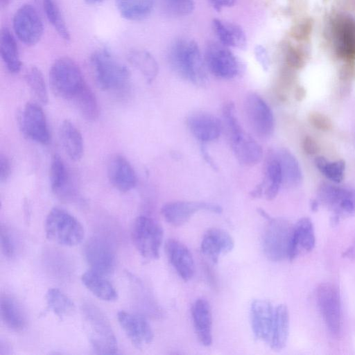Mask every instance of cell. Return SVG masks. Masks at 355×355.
Instances as JSON below:
<instances>
[{"label": "cell", "instance_id": "cell-1", "mask_svg": "<svg viewBox=\"0 0 355 355\" xmlns=\"http://www.w3.org/2000/svg\"><path fill=\"white\" fill-rule=\"evenodd\" d=\"M168 60L172 69L183 79L195 85H205L207 68L198 44L190 39L175 40L170 46Z\"/></svg>", "mask_w": 355, "mask_h": 355}, {"label": "cell", "instance_id": "cell-2", "mask_svg": "<svg viewBox=\"0 0 355 355\" xmlns=\"http://www.w3.org/2000/svg\"><path fill=\"white\" fill-rule=\"evenodd\" d=\"M90 64L95 82L101 89L122 92L129 86V69L107 49L94 51L90 57Z\"/></svg>", "mask_w": 355, "mask_h": 355}, {"label": "cell", "instance_id": "cell-3", "mask_svg": "<svg viewBox=\"0 0 355 355\" xmlns=\"http://www.w3.org/2000/svg\"><path fill=\"white\" fill-rule=\"evenodd\" d=\"M46 238L64 246H74L82 242L85 230L79 220L67 210L60 207L52 208L44 223Z\"/></svg>", "mask_w": 355, "mask_h": 355}, {"label": "cell", "instance_id": "cell-4", "mask_svg": "<svg viewBox=\"0 0 355 355\" xmlns=\"http://www.w3.org/2000/svg\"><path fill=\"white\" fill-rule=\"evenodd\" d=\"M49 83L55 95L69 101L86 85L78 65L67 57L60 58L53 63Z\"/></svg>", "mask_w": 355, "mask_h": 355}, {"label": "cell", "instance_id": "cell-5", "mask_svg": "<svg viewBox=\"0 0 355 355\" xmlns=\"http://www.w3.org/2000/svg\"><path fill=\"white\" fill-rule=\"evenodd\" d=\"M83 311L93 349L98 354H115L117 341L105 315L95 306L85 304Z\"/></svg>", "mask_w": 355, "mask_h": 355}, {"label": "cell", "instance_id": "cell-6", "mask_svg": "<svg viewBox=\"0 0 355 355\" xmlns=\"http://www.w3.org/2000/svg\"><path fill=\"white\" fill-rule=\"evenodd\" d=\"M132 242L140 254L148 259H157L163 241L164 231L154 219L138 216L132 225Z\"/></svg>", "mask_w": 355, "mask_h": 355}, {"label": "cell", "instance_id": "cell-7", "mask_svg": "<svg viewBox=\"0 0 355 355\" xmlns=\"http://www.w3.org/2000/svg\"><path fill=\"white\" fill-rule=\"evenodd\" d=\"M263 236V250L267 258L279 261L288 258V248L293 226L282 218L269 216Z\"/></svg>", "mask_w": 355, "mask_h": 355}, {"label": "cell", "instance_id": "cell-8", "mask_svg": "<svg viewBox=\"0 0 355 355\" xmlns=\"http://www.w3.org/2000/svg\"><path fill=\"white\" fill-rule=\"evenodd\" d=\"M315 300L329 332L338 336L342 329V306L338 288L331 283L320 284L316 288Z\"/></svg>", "mask_w": 355, "mask_h": 355}, {"label": "cell", "instance_id": "cell-9", "mask_svg": "<svg viewBox=\"0 0 355 355\" xmlns=\"http://www.w3.org/2000/svg\"><path fill=\"white\" fill-rule=\"evenodd\" d=\"M319 202L332 211L331 223L355 214V189L324 183L318 190Z\"/></svg>", "mask_w": 355, "mask_h": 355}, {"label": "cell", "instance_id": "cell-10", "mask_svg": "<svg viewBox=\"0 0 355 355\" xmlns=\"http://www.w3.org/2000/svg\"><path fill=\"white\" fill-rule=\"evenodd\" d=\"M207 69L216 77L232 79L241 73L243 65L227 46L215 42H209L205 53Z\"/></svg>", "mask_w": 355, "mask_h": 355}, {"label": "cell", "instance_id": "cell-11", "mask_svg": "<svg viewBox=\"0 0 355 355\" xmlns=\"http://www.w3.org/2000/svg\"><path fill=\"white\" fill-rule=\"evenodd\" d=\"M331 35L337 56L348 62L355 61V19L338 15L331 21Z\"/></svg>", "mask_w": 355, "mask_h": 355}, {"label": "cell", "instance_id": "cell-12", "mask_svg": "<svg viewBox=\"0 0 355 355\" xmlns=\"http://www.w3.org/2000/svg\"><path fill=\"white\" fill-rule=\"evenodd\" d=\"M247 121L254 132L261 138L271 136L275 129L273 113L267 103L257 94H249L244 101Z\"/></svg>", "mask_w": 355, "mask_h": 355}, {"label": "cell", "instance_id": "cell-13", "mask_svg": "<svg viewBox=\"0 0 355 355\" xmlns=\"http://www.w3.org/2000/svg\"><path fill=\"white\" fill-rule=\"evenodd\" d=\"M12 26L18 39L27 46L37 44L44 32L42 19L31 4H24L15 12Z\"/></svg>", "mask_w": 355, "mask_h": 355}, {"label": "cell", "instance_id": "cell-14", "mask_svg": "<svg viewBox=\"0 0 355 355\" xmlns=\"http://www.w3.org/2000/svg\"><path fill=\"white\" fill-rule=\"evenodd\" d=\"M227 130L232 149L240 164L252 166L261 160V146L253 137L245 132L239 122L229 126Z\"/></svg>", "mask_w": 355, "mask_h": 355}, {"label": "cell", "instance_id": "cell-15", "mask_svg": "<svg viewBox=\"0 0 355 355\" xmlns=\"http://www.w3.org/2000/svg\"><path fill=\"white\" fill-rule=\"evenodd\" d=\"M21 130L28 139L41 144L50 141V133L43 110L36 103L26 104L19 117Z\"/></svg>", "mask_w": 355, "mask_h": 355}, {"label": "cell", "instance_id": "cell-16", "mask_svg": "<svg viewBox=\"0 0 355 355\" xmlns=\"http://www.w3.org/2000/svg\"><path fill=\"white\" fill-rule=\"evenodd\" d=\"M85 257L90 269L110 275L115 269L116 257L112 245L105 239L95 236L86 244Z\"/></svg>", "mask_w": 355, "mask_h": 355}, {"label": "cell", "instance_id": "cell-17", "mask_svg": "<svg viewBox=\"0 0 355 355\" xmlns=\"http://www.w3.org/2000/svg\"><path fill=\"white\" fill-rule=\"evenodd\" d=\"M202 210L220 214L223 209L218 205L206 202L173 201L164 205L161 214L166 221L178 227L185 224L193 214Z\"/></svg>", "mask_w": 355, "mask_h": 355}, {"label": "cell", "instance_id": "cell-18", "mask_svg": "<svg viewBox=\"0 0 355 355\" xmlns=\"http://www.w3.org/2000/svg\"><path fill=\"white\" fill-rule=\"evenodd\" d=\"M117 319L121 329L136 348L141 349L152 343L153 331L144 317L121 311L117 313Z\"/></svg>", "mask_w": 355, "mask_h": 355}, {"label": "cell", "instance_id": "cell-19", "mask_svg": "<svg viewBox=\"0 0 355 355\" xmlns=\"http://www.w3.org/2000/svg\"><path fill=\"white\" fill-rule=\"evenodd\" d=\"M275 309L265 300H255L251 304L250 320L254 337L270 344L274 322Z\"/></svg>", "mask_w": 355, "mask_h": 355}, {"label": "cell", "instance_id": "cell-20", "mask_svg": "<svg viewBox=\"0 0 355 355\" xmlns=\"http://www.w3.org/2000/svg\"><path fill=\"white\" fill-rule=\"evenodd\" d=\"M187 125L191 133L203 143L217 139L223 129L222 122L218 117L202 111L189 114L187 118Z\"/></svg>", "mask_w": 355, "mask_h": 355}, {"label": "cell", "instance_id": "cell-21", "mask_svg": "<svg viewBox=\"0 0 355 355\" xmlns=\"http://www.w3.org/2000/svg\"><path fill=\"white\" fill-rule=\"evenodd\" d=\"M107 176L110 183L121 192L132 190L137 184L136 173L125 157L113 155L108 161Z\"/></svg>", "mask_w": 355, "mask_h": 355}, {"label": "cell", "instance_id": "cell-22", "mask_svg": "<svg viewBox=\"0 0 355 355\" xmlns=\"http://www.w3.org/2000/svg\"><path fill=\"white\" fill-rule=\"evenodd\" d=\"M234 242L231 235L218 228L209 229L204 234L201 244V252L214 263H217L220 254L232 250Z\"/></svg>", "mask_w": 355, "mask_h": 355}, {"label": "cell", "instance_id": "cell-23", "mask_svg": "<svg viewBox=\"0 0 355 355\" xmlns=\"http://www.w3.org/2000/svg\"><path fill=\"white\" fill-rule=\"evenodd\" d=\"M166 252L178 275L184 281L190 280L195 273V263L187 246L175 239H168L166 243Z\"/></svg>", "mask_w": 355, "mask_h": 355}, {"label": "cell", "instance_id": "cell-24", "mask_svg": "<svg viewBox=\"0 0 355 355\" xmlns=\"http://www.w3.org/2000/svg\"><path fill=\"white\" fill-rule=\"evenodd\" d=\"M315 244V237L311 220L306 217L300 218L293 228L288 259L291 261L301 252L311 251Z\"/></svg>", "mask_w": 355, "mask_h": 355}, {"label": "cell", "instance_id": "cell-25", "mask_svg": "<svg viewBox=\"0 0 355 355\" xmlns=\"http://www.w3.org/2000/svg\"><path fill=\"white\" fill-rule=\"evenodd\" d=\"M193 326L198 338L205 346L212 343V316L209 303L204 298H198L191 309Z\"/></svg>", "mask_w": 355, "mask_h": 355}, {"label": "cell", "instance_id": "cell-26", "mask_svg": "<svg viewBox=\"0 0 355 355\" xmlns=\"http://www.w3.org/2000/svg\"><path fill=\"white\" fill-rule=\"evenodd\" d=\"M50 186L53 193L64 200H72L74 191L69 182V176L61 157L55 154L51 162L49 171Z\"/></svg>", "mask_w": 355, "mask_h": 355}, {"label": "cell", "instance_id": "cell-27", "mask_svg": "<svg viewBox=\"0 0 355 355\" xmlns=\"http://www.w3.org/2000/svg\"><path fill=\"white\" fill-rule=\"evenodd\" d=\"M59 137L69 157L73 161L80 159L84 144L82 135L76 125L69 120L63 121L60 125Z\"/></svg>", "mask_w": 355, "mask_h": 355}, {"label": "cell", "instance_id": "cell-28", "mask_svg": "<svg viewBox=\"0 0 355 355\" xmlns=\"http://www.w3.org/2000/svg\"><path fill=\"white\" fill-rule=\"evenodd\" d=\"M106 277L89 269L83 274L81 280L84 286L96 297L107 302L115 301L118 298L117 292Z\"/></svg>", "mask_w": 355, "mask_h": 355}, {"label": "cell", "instance_id": "cell-29", "mask_svg": "<svg viewBox=\"0 0 355 355\" xmlns=\"http://www.w3.org/2000/svg\"><path fill=\"white\" fill-rule=\"evenodd\" d=\"M213 29L220 42L227 46L240 49L245 48L246 36L241 27L236 24L214 19Z\"/></svg>", "mask_w": 355, "mask_h": 355}, {"label": "cell", "instance_id": "cell-30", "mask_svg": "<svg viewBox=\"0 0 355 355\" xmlns=\"http://www.w3.org/2000/svg\"><path fill=\"white\" fill-rule=\"evenodd\" d=\"M278 159L282 173V184L288 187L298 186L302 180V173L295 157L286 148L273 152Z\"/></svg>", "mask_w": 355, "mask_h": 355}, {"label": "cell", "instance_id": "cell-31", "mask_svg": "<svg viewBox=\"0 0 355 355\" xmlns=\"http://www.w3.org/2000/svg\"><path fill=\"white\" fill-rule=\"evenodd\" d=\"M0 54L9 72L17 73L20 71L21 62L18 46L15 37L7 27L3 28L1 31Z\"/></svg>", "mask_w": 355, "mask_h": 355}, {"label": "cell", "instance_id": "cell-32", "mask_svg": "<svg viewBox=\"0 0 355 355\" xmlns=\"http://www.w3.org/2000/svg\"><path fill=\"white\" fill-rule=\"evenodd\" d=\"M0 313L3 324L10 330L19 331L25 327V315L17 302L12 297H1Z\"/></svg>", "mask_w": 355, "mask_h": 355}, {"label": "cell", "instance_id": "cell-33", "mask_svg": "<svg viewBox=\"0 0 355 355\" xmlns=\"http://www.w3.org/2000/svg\"><path fill=\"white\" fill-rule=\"evenodd\" d=\"M289 331V314L286 305L279 304L275 309L274 322L270 347L281 350L286 345Z\"/></svg>", "mask_w": 355, "mask_h": 355}, {"label": "cell", "instance_id": "cell-34", "mask_svg": "<svg viewBox=\"0 0 355 355\" xmlns=\"http://www.w3.org/2000/svg\"><path fill=\"white\" fill-rule=\"evenodd\" d=\"M129 62L144 77L148 83H151L157 77L159 67L156 60L148 51L132 49L127 55Z\"/></svg>", "mask_w": 355, "mask_h": 355}, {"label": "cell", "instance_id": "cell-35", "mask_svg": "<svg viewBox=\"0 0 355 355\" xmlns=\"http://www.w3.org/2000/svg\"><path fill=\"white\" fill-rule=\"evenodd\" d=\"M261 183L264 187L263 195L266 200L275 199L282 184V173L280 164L273 152L267 159L266 175Z\"/></svg>", "mask_w": 355, "mask_h": 355}, {"label": "cell", "instance_id": "cell-36", "mask_svg": "<svg viewBox=\"0 0 355 355\" xmlns=\"http://www.w3.org/2000/svg\"><path fill=\"white\" fill-rule=\"evenodd\" d=\"M116 6L124 19L140 21L152 12L154 0H114Z\"/></svg>", "mask_w": 355, "mask_h": 355}, {"label": "cell", "instance_id": "cell-37", "mask_svg": "<svg viewBox=\"0 0 355 355\" xmlns=\"http://www.w3.org/2000/svg\"><path fill=\"white\" fill-rule=\"evenodd\" d=\"M86 120L95 121L99 115V106L95 94L86 84L71 101Z\"/></svg>", "mask_w": 355, "mask_h": 355}, {"label": "cell", "instance_id": "cell-38", "mask_svg": "<svg viewBox=\"0 0 355 355\" xmlns=\"http://www.w3.org/2000/svg\"><path fill=\"white\" fill-rule=\"evenodd\" d=\"M45 299L49 309L60 319L71 315L75 310L72 300L58 288H49Z\"/></svg>", "mask_w": 355, "mask_h": 355}, {"label": "cell", "instance_id": "cell-39", "mask_svg": "<svg viewBox=\"0 0 355 355\" xmlns=\"http://www.w3.org/2000/svg\"><path fill=\"white\" fill-rule=\"evenodd\" d=\"M25 80L36 98L42 104L49 100L48 91L42 71L37 67H29L25 73Z\"/></svg>", "mask_w": 355, "mask_h": 355}, {"label": "cell", "instance_id": "cell-40", "mask_svg": "<svg viewBox=\"0 0 355 355\" xmlns=\"http://www.w3.org/2000/svg\"><path fill=\"white\" fill-rule=\"evenodd\" d=\"M46 18L58 34L65 41L70 40V33L60 10L53 0H43Z\"/></svg>", "mask_w": 355, "mask_h": 355}, {"label": "cell", "instance_id": "cell-41", "mask_svg": "<svg viewBox=\"0 0 355 355\" xmlns=\"http://www.w3.org/2000/svg\"><path fill=\"white\" fill-rule=\"evenodd\" d=\"M315 163L318 170L329 180L336 183L343 180L345 167V161L329 162L323 157H318Z\"/></svg>", "mask_w": 355, "mask_h": 355}, {"label": "cell", "instance_id": "cell-42", "mask_svg": "<svg viewBox=\"0 0 355 355\" xmlns=\"http://www.w3.org/2000/svg\"><path fill=\"white\" fill-rule=\"evenodd\" d=\"M162 2L165 11L175 17L189 15L195 6L193 0H162Z\"/></svg>", "mask_w": 355, "mask_h": 355}, {"label": "cell", "instance_id": "cell-43", "mask_svg": "<svg viewBox=\"0 0 355 355\" xmlns=\"http://www.w3.org/2000/svg\"><path fill=\"white\" fill-rule=\"evenodd\" d=\"M1 248L7 258H12L15 254V243L12 235L7 227H1Z\"/></svg>", "mask_w": 355, "mask_h": 355}, {"label": "cell", "instance_id": "cell-44", "mask_svg": "<svg viewBox=\"0 0 355 355\" xmlns=\"http://www.w3.org/2000/svg\"><path fill=\"white\" fill-rule=\"evenodd\" d=\"M308 119L311 125L320 130L328 131L333 127L331 119L324 114L318 112H311Z\"/></svg>", "mask_w": 355, "mask_h": 355}, {"label": "cell", "instance_id": "cell-45", "mask_svg": "<svg viewBox=\"0 0 355 355\" xmlns=\"http://www.w3.org/2000/svg\"><path fill=\"white\" fill-rule=\"evenodd\" d=\"M287 64L295 69H300L304 65V58L298 49L294 47H288L286 53Z\"/></svg>", "mask_w": 355, "mask_h": 355}, {"label": "cell", "instance_id": "cell-46", "mask_svg": "<svg viewBox=\"0 0 355 355\" xmlns=\"http://www.w3.org/2000/svg\"><path fill=\"white\" fill-rule=\"evenodd\" d=\"M254 55L262 69L267 71L270 66V59L266 49L261 45H257L254 49Z\"/></svg>", "mask_w": 355, "mask_h": 355}, {"label": "cell", "instance_id": "cell-47", "mask_svg": "<svg viewBox=\"0 0 355 355\" xmlns=\"http://www.w3.org/2000/svg\"><path fill=\"white\" fill-rule=\"evenodd\" d=\"M11 165L8 157L3 154L0 155V181L6 182L10 177Z\"/></svg>", "mask_w": 355, "mask_h": 355}, {"label": "cell", "instance_id": "cell-48", "mask_svg": "<svg viewBox=\"0 0 355 355\" xmlns=\"http://www.w3.org/2000/svg\"><path fill=\"white\" fill-rule=\"evenodd\" d=\"M304 151L309 155H314L319 152L320 147L316 141L310 136H306L302 141Z\"/></svg>", "mask_w": 355, "mask_h": 355}, {"label": "cell", "instance_id": "cell-49", "mask_svg": "<svg viewBox=\"0 0 355 355\" xmlns=\"http://www.w3.org/2000/svg\"><path fill=\"white\" fill-rule=\"evenodd\" d=\"M340 78L343 80H349L355 78V67L352 62H348L340 71Z\"/></svg>", "mask_w": 355, "mask_h": 355}, {"label": "cell", "instance_id": "cell-50", "mask_svg": "<svg viewBox=\"0 0 355 355\" xmlns=\"http://www.w3.org/2000/svg\"><path fill=\"white\" fill-rule=\"evenodd\" d=\"M308 21H304V23L298 24L294 29L293 32V35L295 38L301 39L306 36L308 34L310 25L307 23Z\"/></svg>", "mask_w": 355, "mask_h": 355}, {"label": "cell", "instance_id": "cell-51", "mask_svg": "<svg viewBox=\"0 0 355 355\" xmlns=\"http://www.w3.org/2000/svg\"><path fill=\"white\" fill-rule=\"evenodd\" d=\"M211 6L218 11H220L224 6H232L236 0H208Z\"/></svg>", "mask_w": 355, "mask_h": 355}, {"label": "cell", "instance_id": "cell-52", "mask_svg": "<svg viewBox=\"0 0 355 355\" xmlns=\"http://www.w3.org/2000/svg\"><path fill=\"white\" fill-rule=\"evenodd\" d=\"M201 153L202 154V156L205 159V160L214 168V169H216L217 167L216 166V164H214L213 159H211V157H210V155H209L206 148L204 146H201Z\"/></svg>", "mask_w": 355, "mask_h": 355}, {"label": "cell", "instance_id": "cell-53", "mask_svg": "<svg viewBox=\"0 0 355 355\" xmlns=\"http://www.w3.org/2000/svg\"><path fill=\"white\" fill-rule=\"evenodd\" d=\"M305 94H306V92H305L304 89L302 87H299L298 89H296L295 98L298 101H301L302 99H303L304 98Z\"/></svg>", "mask_w": 355, "mask_h": 355}, {"label": "cell", "instance_id": "cell-54", "mask_svg": "<svg viewBox=\"0 0 355 355\" xmlns=\"http://www.w3.org/2000/svg\"><path fill=\"white\" fill-rule=\"evenodd\" d=\"M85 1L90 4H96V3H101V2L104 1L105 0H85Z\"/></svg>", "mask_w": 355, "mask_h": 355}, {"label": "cell", "instance_id": "cell-55", "mask_svg": "<svg viewBox=\"0 0 355 355\" xmlns=\"http://www.w3.org/2000/svg\"><path fill=\"white\" fill-rule=\"evenodd\" d=\"M10 1V0H0V3H1V6L2 7L7 6L9 4Z\"/></svg>", "mask_w": 355, "mask_h": 355}]
</instances>
